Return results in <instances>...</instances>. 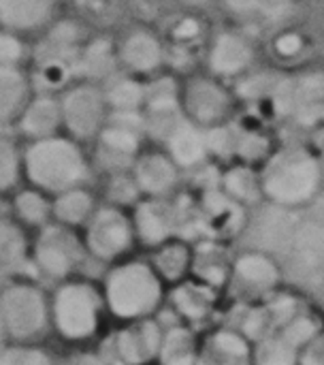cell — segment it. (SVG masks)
<instances>
[{"mask_svg": "<svg viewBox=\"0 0 324 365\" xmlns=\"http://www.w3.org/2000/svg\"><path fill=\"white\" fill-rule=\"evenodd\" d=\"M19 365H51V361L38 351H26V353H21Z\"/></svg>", "mask_w": 324, "mask_h": 365, "instance_id": "ab89813d", "label": "cell"}, {"mask_svg": "<svg viewBox=\"0 0 324 365\" xmlns=\"http://www.w3.org/2000/svg\"><path fill=\"white\" fill-rule=\"evenodd\" d=\"M0 319L4 329L19 340L34 338L43 331L47 321V308L43 295L28 284L11 287L2 295Z\"/></svg>", "mask_w": 324, "mask_h": 365, "instance_id": "30bf717a", "label": "cell"}, {"mask_svg": "<svg viewBox=\"0 0 324 365\" xmlns=\"http://www.w3.org/2000/svg\"><path fill=\"white\" fill-rule=\"evenodd\" d=\"M109 199L113 201V207H124V205H132L139 201L141 190L132 178V173L122 171V173H111L109 186H107Z\"/></svg>", "mask_w": 324, "mask_h": 365, "instance_id": "8d00e7d4", "label": "cell"}, {"mask_svg": "<svg viewBox=\"0 0 324 365\" xmlns=\"http://www.w3.org/2000/svg\"><path fill=\"white\" fill-rule=\"evenodd\" d=\"M192 255L188 250V244L184 242H164L160 244L158 252L154 255V272L162 282H184V276L190 267Z\"/></svg>", "mask_w": 324, "mask_h": 365, "instance_id": "484cf974", "label": "cell"}, {"mask_svg": "<svg viewBox=\"0 0 324 365\" xmlns=\"http://www.w3.org/2000/svg\"><path fill=\"white\" fill-rule=\"evenodd\" d=\"M233 274L241 282H246L248 287H254V289H271L280 280L278 265L269 257L254 255V252L239 257L233 265Z\"/></svg>", "mask_w": 324, "mask_h": 365, "instance_id": "4316f807", "label": "cell"}, {"mask_svg": "<svg viewBox=\"0 0 324 365\" xmlns=\"http://www.w3.org/2000/svg\"><path fill=\"white\" fill-rule=\"evenodd\" d=\"M220 190L231 197L235 203L244 205H254L258 203L263 197V188H261V175L256 171V167L237 163L233 167H229L222 175H220Z\"/></svg>", "mask_w": 324, "mask_h": 365, "instance_id": "44dd1931", "label": "cell"}, {"mask_svg": "<svg viewBox=\"0 0 324 365\" xmlns=\"http://www.w3.org/2000/svg\"><path fill=\"white\" fill-rule=\"evenodd\" d=\"M132 220L120 207H103L96 210L88 222V248L94 257L103 261L117 259L132 244Z\"/></svg>", "mask_w": 324, "mask_h": 365, "instance_id": "8fae6325", "label": "cell"}, {"mask_svg": "<svg viewBox=\"0 0 324 365\" xmlns=\"http://www.w3.org/2000/svg\"><path fill=\"white\" fill-rule=\"evenodd\" d=\"M94 212V199L81 186L56 195V201L51 205V214L56 216V220L68 229L90 220Z\"/></svg>", "mask_w": 324, "mask_h": 365, "instance_id": "d4e9b609", "label": "cell"}, {"mask_svg": "<svg viewBox=\"0 0 324 365\" xmlns=\"http://www.w3.org/2000/svg\"><path fill=\"white\" fill-rule=\"evenodd\" d=\"M53 319L62 336L83 340L98 325V295L90 284H64L53 299Z\"/></svg>", "mask_w": 324, "mask_h": 365, "instance_id": "ba28073f", "label": "cell"}, {"mask_svg": "<svg viewBox=\"0 0 324 365\" xmlns=\"http://www.w3.org/2000/svg\"><path fill=\"white\" fill-rule=\"evenodd\" d=\"M115 56L117 66L137 79H154L160 75V71L167 64V45L164 38L147 28V26H135L122 34V38L115 43Z\"/></svg>", "mask_w": 324, "mask_h": 365, "instance_id": "52a82bcc", "label": "cell"}, {"mask_svg": "<svg viewBox=\"0 0 324 365\" xmlns=\"http://www.w3.org/2000/svg\"><path fill=\"white\" fill-rule=\"evenodd\" d=\"M179 167L167 154V150H141L135 158L130 173L147 199H162L171 195L179 184Z\"/></svg>", "mask_w": 324, "mask_h": 365, "instance_id": "7c38bea8", "label": "cell"}, {"mask_svg": "<svg viewBox=\"0 0 324 365\" xmlns=\"http://www.w3.org/2000/svg\"><path fill=\"white\" fill-rule=\"evenodd\" d=\"M117 66V56H115V43L109 41H94L88 47H81L79 60H77V75H83L85 81H96L103 83L109 77H113Z\"/></svg>", "mask_w": 324, "mask_h": 365, "instance_id": "7402d4cb", "label": "cell"}, {"mask_svg": "<svg viewBox=\"0 0 324 365\" xmlns=\"http://www.w3.org/2000/svg\"><path fill=\"white\" fill-rule=\"evenodd\" d=\"M177 98L184 118L201 130L231 124L239 105L235 86L207 71L192 73L184 81H179Z\"/></svg>", "mask_w": 324, "mask_h": 365, "instance_id": "3957f363", "label": "cell"}, {"mask_svg": "<svg viewBox=\"0 0 324 365\" xmlns=\"http://www.w3.org/2000/svg\"><path fill=\"white\" fill-rule=\"evenodd\" d=\"M21 154L13 141L0 137V192L11 190L21 175Z\"/></svg>", "mask_w": 324, "mask_h": 365, "instance_id": "d590c367", "label": "cell"}, {"mask_svg": "<svg viewBox=\"0 0 324 365\" xmlns=\"http://www.w3.org/2000/svg\"><path fill=\"white\" fill-rule=\"evenodd\" d=\"M197 365H252L250 340L237 331H216L199 349Z\"/></svg>", "mask_w": 324, "mask_h": 365, "instance_id": "2e32d148", "label": "cell"}, {"mask_svg": "<svg viewBox=\"0 0 324 365\" xmlns=\"http://www.w3.org/2000/svg\"><path fill=\"white\" fill-rule=\"evenodd\" d=\"M273 152L271 139L267 133L258 130V128H246V130H237L235 135V158L244 165L256 167L263 165Z\"/></svg>", "mask_w": 324, "mask_h": 365, "instance_id": "f546056e", "label": "cell"}, {"mask_svg": "<svg viewBox=\"0 0 324 365\" xmlns=\"http://www.w3.org/2000/svg\"><path fill=\"white\" fill-rule=\"evenodd\" d=\"M162 331L152 321H137L132 327L124 329L117 338V351L128 365H143L158 357L162 344Z\"/></svg>", "mask_w": 324, "mask_h": 365, "instance_id": "d6986e66", "label": "cell"}, {"mask_svg": "<svg viewBox=\"0 0 324 365\" xmlns=\"http://www.w3.org/2000/svg\"><path fill=\"white\" fill-rule=\"evenodd\" d=\"M280 336H282L288 344H293L295 349L303 351L312 340H316V338L320 336V329H318V323H316L312 317H308V314H297V317H293L286 325H282Z\"/></svg>", "mask_w": 324, "mask_h": 365, "instance_id": "e575fe53", "label": "cell"}, {"mask_svg": "<svg viewBox=\"0 0 324 365\" xmlns=\"http://www.w3.org/2000/svg\"><path fill=\"white\" fill-rule=\"evenodd\" d=\"M56 13V0H0V28L13 34L45 28Z\"/></svg>", "mask_w": 324, "mask_h": 365, "instance_id": "9a60e30c", "label": "cell"}, {"mask_svg": "<svg viewBox=\"0 0 324 365\" xmlns=\"http://www.w3.org/2000/svg\"><path fill=\"white\" fill-rule=\"evenodd\" d=\"M323 156H324V148H323Z\"/></svg>", "mask_w": 324, "mask_h": 365, "instance_id": "f6af8a7d", "label": "cell"}, {"mask_svg": "<svg viewBox=\"0 0 324 365\" xmlns=\"http://www.w3.org/2000/svg\"><path fill=\"white\" fill-rule=\"evenodd\" d=\"M109 111H143L145 81L132 75L120 73L103 83Z\"/></svg>", "mask_w": 324, "mask_h": 365, "instance_id": "603a6c76", "label": "cell"}, {"mask_svg": "<svg viewBox=\"0 0 324 365\" xmlns=\"http://www.w3.org/2000/svg\"><path fill=\"white\" fill-rule=\"evenodd\" d=\"M201 212L218 231H233L241 222V205L222 190H207L201 199Z\"/></svg>", "mask_w": 324, "mask_h": 365, "instance_id": "83f0119b", "label": "cell"}, {"mask_svg": "<svg viewBox=\"0 0 324 365\" xmlns=\"http://www.w3.org/2000/svg\"><path fill=\"white\" fill-rule=\"evenodd\" d=\"M173 302L182 317H186L190 321H199L211 312V308L216 304V291H214V287H209L201 280L199 282H179V287L173 293Z\"/></svg>", "mask_w": 324, "mask_h": 365, "instance_id": "cb8c5ba5", "label": "cell"}, {"mask_svg": "<svg viewBox=\"0 0 324 365\" xmlns=\"http://www.w3.org/2000/svg\"><path fill=\"white\" fill-rule=\"evenodd\" d=\"M323 184H324V160H323Z\"/></svg>", "mask_w": 324, "mask_h": 365, "instance_id": "ee69618b", "label": "cell"}, {"mask_svg": "<svg viewBox=\"0 0 324 365\" xmlns=\"http://www.w3.org/2000/svg\"><path fill=\"white\" fill-rule=\"evenodd\" d=\"M17 128L21 135H26L30 141L53 137L62 128V109H60V96L51 92H38L32 94L28 105L23 107L21 115L17 118Z\"/></svg>", "mask_w": 324, "mask_h": 365, "instance_id": "5bb4252c", "label": "cell"}, {"mask_svg": "<svg viewBox=\"0 0 324 365\" xmlns=\"http://www.w3.org/2000/svg\"><path fill=\"white\" fill-rule=\"evenodd\" d=\"M197 357H199L197 340L188 329L175 327L162 336V344L158 353L160 365H197Z\"/></svg>", "mask_w": 324, "mask_h": 365, "instance_id": "f1b7e54d", "label": "cell"}, {"mask_svg": "<svg viewBox=\"0 0 324 365\" xmlns=\"http://www.w3.org/2000/svg\"><path fill=\"white\" fill-rule=\"evenodd\" d=\"M167 154L175 160L179 169H197L209 158L205 130L184 120L164 141Z\"/></svg>", "mask_w": 324, "mask_h": 365, "instance_id": "ac0fdd59", "label": "cell"}, {"mask_svg": "<svg viewBox=\"0 0 324 365\" xmlns=\"http://www.w3.org/2000/svg\"><path fill=\"white\" fill-rule=\"evenodd\" d=\"M79 257H81V246L68 227L56 225V227H47L41 233V240L36 244V263L45 274L64 278L77 265Z\"/></svg>", "mask_w": 324, "mask_h": 365, "instance_id": "4fadbf2b", "label": "cell"}, {"mask_svg": "<svg viewBox=\"0 0 324 365\" xmlns=\"http://www.w3.org/2000/svg\"><path fill=\"white\" fill-rule=\"evenodd\" d=\"M2 329H4V325H2V319H0V338H2Z\"/></svg>", "mask_w": 324, "mask_h": 365, "instance_id": "7bdbcfd3", "label": "cell"}, {"mask_svg": "<svg viewBox=\"0 0 324 365\" xmlns=\"http://www.w3.org/2000/svg\"><path fill=\"white\" fill-rule=\"evenodd\" d=\"M21 171L36 190L60 195L81 186L88 178V160L79 141L58 133L30 141L21 154Z\"/></svg>", "mask_w": 324, "mask_h": 365, "instance_id": "7a4b0ae2", "label": "cell"}, {"mask_svg": "<svg viewBox=\"0 0 324 365\" xmlns=\"http://www.w3.org/2000/svg\"><path fill=\"white\" fill-rule=\"evenodd\" d=\"M254 64L256 45L244 32L224 28L211 36L207 47V73L231 83L250 75Z\"/></svg>", "mask_w": 324, "mask_h": 365, "instance_id": "9c48e42d", "label": "cell"}, {"mask_svg": "<svg viewBox=\"0 0 324 365\" xmlns=\"http://www.w3.org/2000/svg\"><path fill=\"white\" fill-rule=\"evenodd\" d=\"M70 365H98L96 361H92V359H77V361H73Z\"/></svg>", "mask_w": 324, "mask_h": 365, "instance_id": "b9f144b4", "label": "cell"}, {"mask_svg": "<svg viewBox=\"0 0 324 365\" xmlns=\"http://www.w3.org/2000/svg\"><path fill=\"white\" fill-rule=\"evenodd\" d=\"M173 227H175V214L167 203H162V199H145L137 203L132 216V229L145 244L160 246L169 242Z\"/></svg>", "mask_w": 324, "mask_h": 365, "instance_id": "e0dca14e", "label": "cell"}, {"mask_svg": "<svg viewBox=\"0 0 324 365\" xmlns=\"http://www.w3.org/2000/svg\"><path fill=\"white\" fill-rule=\"evenodd\" d=\"M107 304L120 319L141 321L150 317L162 299V280L152 265L141 261L124 263L107 276Z\"/></svg>", "mask_w": 324, "mask_h": 365, "instance_id": "277c9868", "label": "cell"}, {"mask_svg": "<svg viewBox=\"0 0 324 365\" xmlns=\"http://www.w3.org/2000/svg\"><path fill=\"white\" fill-rule=\"evenodd\" d=\"M301 351L288 344L280 334L258 340L252 351V365H299Z\"/></svg>", "mask_w": 324, "mask_h": 365, "instance_id": "4dcf8cb0", "label": "cell"}, {"mask_svg": "<svg viewBox=\"0 0 324 365\" xmlns=\"http://www.w3.org/2000/svg\"><path fill=\"white\" fill-rule=\"evenodd\" d=\"M299 365H324V334H320L301 351Z\"/></svg>", "mask_w": 324, "mask_h": 365, "instance_id": "f35d334b", "label": "cell"}, {"mask_svg": "<svg viewBox=\"0 0 324 365\" xmlns=\"http://www.w3.org/2000/svg\"><path fill=\"white\" fill-rule=\"evenodd\" d=\"M21 259H23L21 235L13 227L0 220V280L4 276H11L15 267L21 263Z\"/></svg>", "mask_w": 324, "mask_h": 365, "instance_id": "836d02e7", "label": "cell"}, {"mask_svg": "<svg viewBox=\"0 0 324 365\" xmlns=\"http://www.w3.org/2000/svg\"><path fill=\"white\" fill-rule=\"evenodd\" d=\"M21 353H4L0 355V365H19Z\"/></svg>", "mask_w": 324, "mask_h": 365, "instance_id": "60d3db41", "label": "cell"}, {"mask_svg": "<svg viewBox=\"0 0 324 365\" xmlns=\"http://www.w3.org/2000/svg\"><path fill=\"white\" fill-rule=\"evenodd\" d=\"M263 197L276 205H303L323 188V158L308 148L286 145L261 165Z\"/></svg>", "mask_w": 324, "mask_h": 365, "instance_id": "6da1fadb", "label": "cell"}, {"mask_svg": "<svg viewBox=\"0 0 324 365\" xmlns=\"http://www.w3.org/2000/svg\"><path fill=\"white\" fill-rule=\"evenodd\" d=\"M62 128L75 141H90L100 135L109 120V105L103 83L79 79L60 94Z\"/></svg>", "mask_w": 324, "mask_h": 365, "instance_id": "8992f818", "label": "cell"}, {"mask_svg": "<svg viewBox=\"0 0 324 365\" xmlns=\"http://www.w3.org/2000/svg\"><path fill=\"white\" fill-rule=\"evenodd\" d=\"M32 98V86L21 64H0V124L17 122Z\"/></svg>", "mask_w": 324, "mask_h": 365, "instance_id": "ffe728a7", "label": "cell"}, {"mask_svg": "<svg viewBox=\"0 0 324 365\" xmlns=\"http://www.w3.org/2000/svg\"><path fill=\"white\" fill-rule=\"evenodd\" d=\"M224 9L241 19H276L295 0H222Z\"/></svg>", "mask_w": 324, "mask_h": 365, "instance_id": "1f68e13d", "label": "cell"}, {"mask_svg": "<svg viewBox=\"0 0 324 365\" xmlns=\"http://www.w3.org/2000/svg\"><path fill=\"white\" fill-rule=\"evenodd\" d=\"M269 101L284 120H291L297 126H323L324 64L280 75Z\"/></svg>", "mask_w": 324, "mask_h": 365, "instance_id": "5b68a950", "label": "cell"}, {"mask_svg": "<svg viewBox=\"0 0 324 365\" xmlns=\"http://www.w3.org/2000/svg\"><path fill=\"white\" fill-rule=\"evenodd\" d=\"M26 47L21 38L4 28H0V64H21Z\"/></svg>", "mask_w": 324, "mask_h": 365, "instance_id": "74e56055", "label": "cell"}, {"mask_svg": "<svg viewBox=\"0 0 324 365\" xmlns=\"http://www.w3.org/2000/svg\"><path fill=\"white\" fill-rule=\"evenodd\" d=\"M15 212L28 225H43L51 214V205H49L45 192L32 188V190H23L15 197Z\"/></svg>", "mask_w": 324, "mask_h": 365, "instance_id": "d6a6232c", "label": "cell"}]
</instances>
